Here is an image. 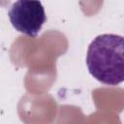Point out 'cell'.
Instances as JSON below:
<instances>
[{
  "label": "cell",
  "mask_w": 124,
  "mask_h": 124,
  "mask_svg": "<svg viewBox=\"0 0 124 124\" xmlns=\"http://www.w3.org/2000/svg\"><path fill=\"white\" fill-rule=\"evenodd\" d=\"M90 75L107 85L124 79V39L116 34H102L90 43L86 53Z\"/></svg>",
  "instance_id": "obj_1"
},
{
  "label": "cell",
  "mask_w": 124,
  "mask_h": 124,
  "mask_svg": "<svg viewBox=\"0 0 124 124\" xmlns=\"http://www.w3.org/2000/svg\"><path fill=\"white\" fill-rule=\"evenodd\" d=\"M8 16L14 28L29 37H36L46 20L45 9L40 1H16Z\"/></svg>",
  "instance_id": "obj_2"
}]
</instances>
